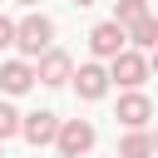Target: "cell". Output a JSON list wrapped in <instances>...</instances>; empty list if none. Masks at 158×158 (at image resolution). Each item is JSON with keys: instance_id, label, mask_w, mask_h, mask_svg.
<instances>
[{"instance_id": "1", "label": "cell", "mask_w": 158, "mask_h": 158, "mask_svg": "<svg viewBox=\"0 0 158 158\" xmlns=\"http://www.w3.org/2000/svg\"><path fill=\"white\" fill-rule=\"evenodd\" d=\"M15 44H20V54H25V59H40L44 49H54V20H49V15H25V20H20Z\"/></svg>"}, {"instance_id": "2", "label": "cell", "mask_w": 158, "mask_h": 158, "mask_svg": "<svg viewBox=\"0 0 158 158\" xmlns=\"http://www.w3.org/2000/svg\"><path fill=\"white\" fill-rule=\"evenodd\" d=\"M89 49H94V59H118V54L128 49V25L99 20V25L89 30Z\"/></svg>"}, {"instance_id": "3", "label": "cell", "mask_w": 158, "mask_h": 158, "mask_svg": "<svg viewBox=\"0 0 158 158\" xmlns=\"http://www.w3.org/2000/svg\"><path fill=\"white\" fill-rule=\"evenodd\" d=\"M109 74H114V84H123V89H138V84L153 74V59H143V54L128 44L118 59H109Z\"/></svg>"}, {"instance_id": "4", "label": "cell", "mask_w": 158, "mask_h": 158, "mask_svg": "<svg viewBox=\"0 0 158 158\" xmlns=\"http://www.w3.org/2000/svg\"><path fill=\"white\" fill-rule=\"evenodd\" d=\"M109 84H114V74H109V64H99V59H89V64L74 69V89H79V99H89V104L104 99Z\"/></svg>"}, {"instance_id": "5", "label": "cell", "mask_w": 158, "mask_h": 158, "mask_svg": "<svg viewBox=\"0 0 158 158\" xmlns=\"http://www.w3.org/2000/svg\"><path fill=\"white\" fill-rule=\"evenodd\" d=\"M64 158H84L89 148H94V123L89 118H64V128H59V143H54Z\"/></svg>"}, {"instance_id": "6", "label": "cell", "mask_w": 158, "mask_h": 158, "mask_svg": "<svg viewBox=\"0 0 158 158\" xmlns=\"http://www.w3.org/2000/svg\"><path fill=\"white\" fill-rule=\"evenodd\" d=\"M59 128H64V118L59 114H49V109H35V114H25V138L35 143V148H44V143H59Z\"/></svg>"}, {"instance_id": "7", "label": "cell", "mask_w": 158, "mask_h": 158, "mask_svg": "<svg viewBox=\"0 0 158 158\" xmlns=\"http://www.w3.org/2000/svg\"><path fill=\"white\" fill-rule=\"evenodd\" d=\"M35 69H40V84H49V89H59V84L74 79V59H69L64 49H44V54L35 59Z\"/></svg>"}, {"instance_id": "8", "label": "cell", "mask_w": 158, "mask_h": 158, "mask_svg": "<svg viewBox=\"0 0 158 158\" xmlns=\"http://www.w3.org/2000/svg\"><path fill=\"white\" fill-rule=\"evenodd\" d=\"M35 79H40V69L30 59H5L0 64V94H25Z\"/></svg>"}, {"instance_id": "9", "label": "cell", "mask_w": 158, "mask_h": 158, "mask_svg": "<svg viewBox=\"0 0 158 158\" xmlns=\"http://www.w3.org/2000/svg\"><path fill=\"white\" fill-rule=\"evenodd\" d=\"M148 118H153V99L138 94V89H128V94L118 99V123H123V128H143Z\"/></svg>"}, {"instance_id": "10", "label": "cell", "mask_w": 158, "mask_h": 158, "mask_svg": "<svg viewBox=\"0 0 158 158\" xmlns=\"http://www.w3.org/2000/svg\"><path fill=\"white\" fill-rule=\"evenodd\" d=\"M118 158H158V143L148 128H128L123 143H118Z\"/></svg>"}, {"instance_id": "11", "label": "cell", "mask_w": 158, "mask_h": 158, "mask_svg": "<svg viewBox=\"0 0 158 158\" xmlns=\"http://www.w3.org/2000/svg\"><path fill=\"white\" fill-rule=\"evenodd\" d=\"M128 44L133 49H158V15H143L138 25H128Z\"/></svg>"}, {"instance_id": "12", "label": "cell", "mask_w": 158, "mask_h": 158, "mask_svg": "<svg viewBox=\"0 0 158 158\" xmlns=\"http://www.w3.org/2000/svg\"><path fill=\"white\" fill-rule=\"evenodd\" d=\"M148 15V0H114V20L118 25H138Z\"/></svg>"}, {"instance_id": "13", "label": "cell", "mask_w": 158, "mask_h": 158, "mask_svg": "<svg viewBox=\"0 0 158 158\" xmlns=\"http://www.w3.org/2000/svg\"><path fill=\"white\" fill-rule=\"evenodd\" d=\"M20 128H25V114H15V104H5V99H0V143H5V138H15Z\"/></svg>"}, {"instance_id": "14", "label": "cell", "mask_w": 158, "mask_h": 158, "mask_svg": "<svg viewBox=\"0 0 158 158\" xmlns=\"http://www.w3.org/2000/svg\"><path fill=\"white\" fill-rule=\"evenodd\" d=\"M15 35H20V25L0 15V49H10V44H15Z\"/></svg>"}, {"instance_id": "15", "label": "cell", "mask_w": 158, "mask_h": 158, "mask_svg": "<svg viewBox=\"0 0 158 158\" xmlns=\"http://www.w3.org/2000/svg\"><path fill=\"white\" fill-rule=\"evenodd\" d=\"M15 5H25V10H35V5H40V0H15Z\"/></svg>"}, {"instance_id": "16", "label": "cell", "mask_w": 158, "mask_h": 158, "mask_svg": "<svg viewBox=\"0 0 158 158\" xmlns=\"http://www.w3.org/2000/svg\"><path fill=\"white\" fill-rule=\"evenodd\" d=\"M148 59H153V74H158V49H153V54H148Z\"/></svg>"}, {"instance_id": "17", "label": "cell", "mask_w": 158, "mask_h": 158, "mask_svg": "<svg viewBox=\"0 0 158 158\" xmlns=\"http://www.w3.org/2000/svg\"><path fill=\"white\" fill-rule=\"evenodd\" d=\"M74 5H94V0H74Z\"/></svg>"}, {"instance_id": "18", "label": "cell", "mask_w": 158, "mask_h": 158, "mask_svg": "<svg viewBox=\"0 0 158 158\" xmlns=\"http://www.w3.org/2000/svg\"><path fill=\"white\" fill-rule=\"evenodd\" d=\"M153 143H158V133H153Z\"/></svg>"}, {"instance_id": "19", "label": "cell", "mask_w": 158, "mask_h": 158, "mask_svg": "<svg viewBox=\"0 0 158 158\" xmlns=\"http://www.w3.org/2000/svg\"><path fill=\"white\" fill-rule=\"evenodd\" d=\"M114 158H118V153H114Z\"/></svg>"}]
</instances>
